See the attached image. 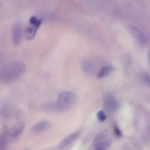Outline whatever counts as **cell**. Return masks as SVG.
Segmentation results:
<instances>
[{
	"label": "cell",
	"instance_id": "1",
	"mask_svg": "<svg viewBox=\"0 0 150 150\" xmlns=\"http://www.w3.org/2000/svg\"><path fill=\"white\" fill-rule=\"evenodd\" d=\"M25 70L26 67L22 62H10L1 68L0 80L4 83H12L20 79Z\"/></svg>",
	"mask_w": 150,
	"mask_h": 150
},
{
	"label": "cell",
	"instance_id": "2",
	"mask_svg": "<svg viewBox=\"0 0 150 150\" xmlns=\"http://www.w3.org/2000/svg\"><path fill=\"white\" fill-rule=\"evenodd\" d=\"M76 96L70 91H63L57 97L56 104L58 112H64L70 110L76 103Z\"/></svg>",
	"mask_w": 150,
	"mask_h": 150
},
{
	"label": "cell",
	"instance_id": "3",
	"mask_svg": "<svg viewBox=\"0 0 150 150\" xmlns=\"http://www.w3.org/2000/svg\"><path fill=\"white\" fill-rule=\"evenodd\" d=\"M24 128L25 123L19 121L15 123L9 128H5L2 134L6 141L12 140L18 138L23 132Z\"/></svg>",
	"mask_w": 150,
	"mask_h": 150
},
{
	"label": "cell",
	"instance_id": "4",
	"mask_svg": "<svg viewBox=\"0 0 150 150\" xmlns=\"http://www.w3.org/2000/svg\"><path fill=\"white\" fill-rule=\"evenodd\" d=\"M120 107V104L115 97L110 94L106 96L104 99V107L107 111L112 113L116 111Z\"/></svg>",
	"mask_w": 150,
	"mask_h": 150
},
{
	"label": "cell",
	"instance_id": "5",
	"mask_svg": "<svg viewBox=\"0 0 150 150\" xmlns=\"http://www.w3.org/2000/svg\"><path fill=\"white\" fill-rule=\"evenodd\" d=\"M80 134H81V131L77 130V131L71 133V134L69 135L68 136H67L59 144V145L58 146L59 149H64V148H66V146H67L68 145L71 144L77 138H78V137L80 136Z\"/></svg>",
	"mask_w": 150,
	"mask_h": 150
},
{
	"label": "cell",
	"instance_id": "6",
	"mask_svg": "<svg viewBox=\"0 0 150 150\" xmlns=\"http://www.w3.org/2000/svg\"><path fill=\"white\" fill-rule=\"evenodd\" d=\"M50 127V123L46 120L40 121L36 124L32 128V132L33 133H40L47 129Z\"/></svg>",
	"mask_w": 150,
	"mask_h": 150
},
{
	"label": "cell",
	"instance_id": "7",
	"mask_svg": "<svg viewBox=\"0 0 150 150\" xmlns=\"http://www.w3.org/2000/svg\"><path fill=\"white\" fill-rule=\"evenodd\" d=\"M21 38V26L19 23H15L12 27V40L15 46H17Z\"/></svg>",
	"mask_w": 150,
	"mask_h": 150
},
{
	"label": "cell",
	"instance_id": "8",
	"mask_svg": "<svg viewBox=\"0 0 150 150\" xmlns=\"http://www.w3.org/2000/svg\"><path fill=\"white\" fill-rule=\"evenodd\" d=\"M31 26L26 29L25 31V37L28 40L33 39L36 35V31L40 25L39 24H30Z\"/></svg>",
	"mask_w": 150,
	"mask_h": 150
},
{
	"label": "cell",
	"instance_id": "9",
	"mask_svg": "<svg viewBox=\"0 0 150 150\" xmlns=\"http://www.w3.org/2000/svg\"><path fill=\"white\" fill-rule=\"evenodd\" d=\"M131 29L135 37L139 40L141 43L145 44L146 42V38L141 30L135 27H132Z\"/></svg>",
	"mask_w": 150,
	"mask_h": 150
},
{
	"label": "cell",
	"instance_id": "10",
	"mask_svg": "<svg viewBox=\"0 0 150 150\" xmlns=\"http://www.w3.org/2000/svg\"><path fill=\"white\" fill-rule=\"evenodd\" d=\"M111 141L109 139H105L98 144L95 145L96 150H107L111 145Z\"/></svg>",
	"mask_w": 150,
	"mask_h": 150
},
{
	"label": "cell",
	"instance_id": "11",
	"mask_svg": "<svg viewBox=\"0 0 150 150\" xmlns=\"http://www.w3.org/2000/svg\"><path fill=\"white\" fill-rule=\"evenodd\" d=\"M113 70V67L112 66H105L103 67L98 72L97 77L98 79H102L103 77L108 76Z\"/></svg>",
	"mask_w": 150,
	"mask_h": 150
},
{
	"label": "cell",
	"instance_id": "12",
	"mask_svg": "<svg viewBox=\"0 0 150 150\" xmlns=\"http://www.w3.org/2000/svg\"><path fill=\"white\" fill-rule=\"evenodd\" d=\"M43 108L46 111H52V112H56V111L58 112L56 102L47 103L43 105Z\"/></svg>",
	"mask_w": 150,
	"mask_h": 150
},
{
	"label": "cell",
	"instance_id": "13",
	"mask_svg": "<svg viewBox=\"0 0 150 150\" xmlns=\"http://www.w3.org/2000/svg\"><path fill=\"white\" fill-rule=\"evenodd\" d=\"M82 69L85 73H88L91 71L92 65L88 61H84L82 63Z\"/></svg>",
	"mask_w": 150,
	"mask_h": 150
},
{
	"label": "cell",
	"instance_id": "14",
	"mask_svg": "<svg viewBox=\"0 0 150 150\" xmlns=\"http://www.w3.org/2000/svg\"><path fill=\"white\" fill-rule=\"evenodd\" d=\"M97 117L99 121L104 122L107 119V115L105 112L103 110H100L97 113Z\"/></svg>",
	"mask_w": 150,
	"mask_h": 150
},
{
	"label": "cell",
	"instance_id": "15",
	"mask_svg": "<svg viewBox=\"0 0 150 150\" xmlns=\"http://www.w3.org/2000/svg\"><path fill=\"white\" fill-rule=\"evenodd\" d=\"M6 140L3 135L0 133V150H4L5 148V143Z\"/></svg>",
	"mask_w": 150,
	"mask_h": 150
},
{
	"label": "cell",
	"instance_id": "16",
	"mask_svg": "<svg viewBox=\"0 0 150 150\" xmlns=\"http://www.w3.org/2000/svg\"><path fill=\"white\" fill-rule=\"evenodd\" d=\"M142 79L145 83L150 87V74H144L142 75Z\"/></svg>",
	"mask_w": 150,
	"mask_h": 150
},
{
	"label": "cell",
	"instance_id": "17",
	"mask_svg": "<svg viewBox=\"0 0 150 150\" xmlns=\"http://www.w3.org/2000/svg\"><path fill=\"white\" fill-rule=\"evenodd\" d=\"M114 133L115 134V135L117 137H121L122 136V132L120 130V129L117 126V125H114Z\"/></svg>",
	"mask_w": 150,
	"mask_h": 150
},
{
	"label": "cell",
	"instance_id": "18",
	"mask_svg": "<svg viewBox=\"0 0 150 150\" xmlns=\"http://www.w3.org/2000/svg\"><path fill=\"white\" fill-rule=\"evenodd\" d=\"M23 150H30V149H28V148H27V149H23Z\"/></svg>",
	"mask_w": 150,
	"mask_h": 150
},
{
	"label": "cell",
	"instance_id": "19",
	"mask_svg": "<svg viewBox=\"0 0 150 150\" xmlns=\"http://www.w3.org/2000/svg\"><path fill=\"white\" fill-rule=\"evenodd\" d=\"M149 63H150V62H149Z\"/></svg>",
	"mask_w": 150,
	"mask_h": 150
}]
</instances>
